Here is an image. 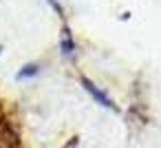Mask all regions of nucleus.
Returning <instances> with one entry per match:
<instances>
[{"label":"nucleus","mask_w":161,"mask_h":148,"mask_svg":"<svg viewBox=\"0 0 161 148\" xmlns=\"http://www.w3.org/2000/svg\"><path fill=\"white\" fill-rule=\"evenodd\" d=\"M60 47H62V53H64V58H73V55H75V42H73V36H71L69 27H64V31H62Z\"/></svg>","instance_id":"2"},{"label":"nucleus","mask_w":161,"mask_h":148,"mask_svg":"<svg viewBox=\"0 0 161 148\" xmlns=\"http://www.w3.org/2000/svg\"><path fill=\"white\" fill-rule=\"evenodd\" d=\"M0 53H3V47H0Z\"/></svg>","instance_id":"5"},{"label":"nucleus","mask_w":161,"mask_h":148,"mask_svg":"<svg viewBox=\"0 0 161 148\" xmlns=\"http://www.w3.org/2000/svg\"><path fill=\"white\" fill-rule=\"evenodd\" d=\"M82 86H84V88L88 91V95H91V97H93V100H95V102H97L99 106H104V108H110V111H117L115 102H113V100H110V97H108V95H106V93H104L102 88H97V86H95V84H93L91 80L82 77Z\"/></svg>","instance_id":"1"},{"label":"nucleus","mask_w":161,"mask_h":148,"mask_svg":"<svg viewBox=\"0 0 161 148\" xmlns=\"http://www.w3.org/2000/svg\"><path fill=\"white\" fill-rule=\"evenodd\" d=\"M38 73H40V64H25L16 73V80H29V77H36Z\"/></svg>","instance_id":"3"},{"label":"nucleus","mask_w":161,"mask_h":148,"mask_svg":"<svg viewBox=\"0 0 161 148\" xmlns=\"http://www.w3.org/2000/svg\"><path fill=\"white\" fill-rule=\"evenodd\" d=\"M47 3H49V5H51V7H53V9L60 14V16H64V9H62V5L58 3V0H47Z\"/></svg>","instance_id":"4"}]
</instances>
